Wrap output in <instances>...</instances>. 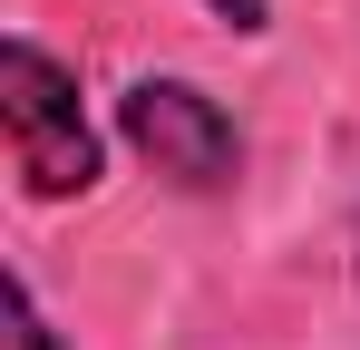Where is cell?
Listing matches in <instances>:
<instances>
[{
	"label": "cell",
	"instance_id": "obj_2",
	"mask_svg": "<svg viewBox=\"0 0 360 350\" xmlns=\"http://www.w3.org/2000/svg\"><path fill=\"white\" fill-rule=\"evenodd\" d=\"M108 136H117L127 166H146L185 205H224L243 185V166H253L243 117L205 78H185V68H136L117 98H108Z\"/></svg>",
	"mask_w": 360,
	"mask_h": 350
},
{
	"label": "cell",
	"instance_id": "obj_4",
	"mask_svg": "<svg viewBox=\"0 0 360 350\" xmlns=\"http://www.w3.org/2000/svg\"><path fill=\"white\" fill-rule=\"evenodd\" d=\"M205 10H214L234 39H263V30H273V0H205Z\"/></svg>",
	"mask_w": 360,
	"mask_h": 350
},
{
	"label": "cell",
	"instance_id": "obj_1",
	"mask_svg": "<svg viewBox=\"0 0 360 350\" xmlns=\"http://www.w3.org/2000/svg\"><path fill=\"white\" fill-rule=\"evenodd\" d=\"M0 146H10L20 205H88L117 156L78 58H59L39 30H0Z\"/></svg>",
	"mask_w": 360,
	"mask_h": 350
},
{
	"label": "cell",
	"instance_id": "obj_5",
	"mask_svg": "<svg viewBox=\"0 0 360 350\" xmlns=\"http://www.w3.org/2000/svg\"><path fill=\"white\" fill-rule=\"evenodd\" d=\"M351 283H360V205H351Z\"/></svg>",
	"mask_w": 360,
	"mask_h": 350
},
{
	"label": "cell",
	"instance_id": "obj_3",
	"mask_svg": "<svg viewBox=\"0 0 360 350\" xmlns=\"http://www.w3.org/2000/svg\"><path fill=\"white\" fill-rule=\"evenodd\" d=\"M0 350H68V331L49 321V302H39V283L20 263L0 273Z\"/></svg>",
	"mask_w": 360,
	"mask_h": 350
}]
</instances>
